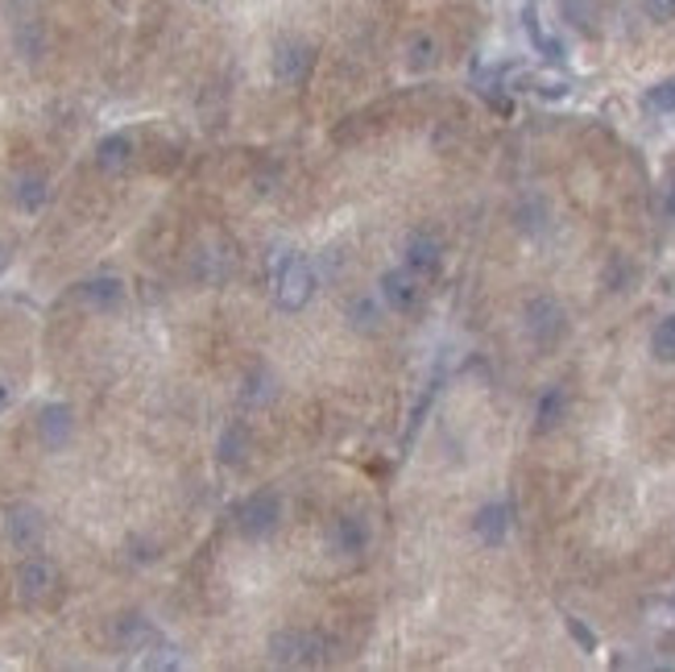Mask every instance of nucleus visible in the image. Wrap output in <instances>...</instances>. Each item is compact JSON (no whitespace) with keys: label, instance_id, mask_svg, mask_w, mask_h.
<instances>
[{"label":"nucleus","instance_id":"obj_3","mask_svg":"<svg viewBox=\"0 0 675 672\" xmlns=\"http://www.w3.org/2000/svg\"><path fill=\"white\" fill-rule=\"evenodd\" d=\"M278 524H282V494L278 490H253L237 511V531L253 544L269 540Z\"/></svg>","mask_w":675,"mask_h":672},{"label":"nucleus","instance_id":"obj_23","mask_svg":"<svg viewBox=\"0 0 675 672\" xmlns=\"http://www.w3.org/2000/svg\"><path fill=\"white\" fill-rule=\"evenodd\" d=\"M651 353H655L659 361H667V365L675 361V315H667V320H659L655 324V333H651Z\"/></svg>","mask_w":675,"mask_h":672},{"label":"nucleus","instance_id":"obj_19","mask_svg":"<svg viewBox=\"0 0 675 672\" xmlns=\"http://www.w3.org/2000/svg\"><path fill=\"white\" fill-rule=\"evenodd\" d=\"M568 416V395H564V386H547L543 395H539V407H534V432H555L559 423Z\"/></svg>","mask_w":675,"mask_h":672},{"label":"nucleus","instance_id":"obj_15","mask_svg":"<svg viewBox=\"0 0 675 672\" xmlns=\"http://www.w3.org/2000/svg\"><path fill=\"white\" fill-rule=\"evenodd\" d=\"M13 204H17L25 216H34L50 204V183H46V175H34V170H25L13 179Z\"/></svg>","mask_w":675,"mask_h":672},{"label":"nucleus","instance_id":"obj_29","mask_svg":"<svg viewBox=\"0 0 675 672\" xmlns=\"http://www.w3.org/2000/svg\"><path fill=\"white\" fill-rule=\"evenodd\" d=\"M568 631H572V639H576V644H580L584 651H596V635H593L589 627H584L580 619H568Z\"/></svg>","mask_w":675,"mask_h":672},{"label":"nucleus","instance_id":"obj_14","mask_svg":"<svg viewBox=\"0 0 675 672\" xmlns=\"http://www.w3.org/2000/svg\"><path fill=\"white\" fill-rule=\"evenodd\" d=\"M472 531H477V540H481L485 548L506 544V536H510V506L485 503L481 511H477V519H472Z\"/></svg>","mask_w":675,"mask_h":672},{"label":"nucleus","instance_id":"obj_32","mask_svg":"<svg viewBox=\"0 0 675 672\" xmlns=\"http://www.w3.org/2000/svg\"><path fill=\"white\" fill-rule=\"evenodd\" d=\"M672 208H675V191H672Z\"/></svg>","mask_w":675,"mask_h":672},{"label":"nucleus","instance_id":"obj_1","mask_svg":"<svg viewBox=\"0 0 675 672\" xmlns=\"http://www.w3.org/2000/svg\"><path fill=\"white\" fill-rule=\"evenodd\" d=\"M269 660L282 669H315L328 660V639L320 631L308 627H287L269 635Z\"/></svg>","mask_w":675,"mask_h":672},{"label":"nucleus","instance_id":"obj_4","mask_svg":"<svg viewBox=\"0 0 675 672\" xmlns=\"http://www.w3.org/2000/svg\"><path fill=\"white\" fill-rule=\"evenodd\" d=\"M55 589H59V568L46 556H25L13 573V593H17L21 607H46L55 598Z\"/></svg>","mask_w":675,"mask_h":672},{"label":"nucleus","instance_id":"obj_11","mask_svg":"<svg viewBox=\"0 0 675 672\" xmlns=\"http://www.w3.org/2000/svg\"><path fill=\"white\" fill-rule=\"evenodd\" d=\"M402 262H407L414 274H423V278H435L439 266H444V241L435 237V232L419 229L407 237V245H402Z\"/></svg>","mask_w":675,"mask_h":672},{"label":"nucleus","instance_id":"obj_26","mask_svg":"<svg viewBox=\"0 0 675 672\" xmlns=\"http://www.w3.org/2000/svg\"><path fill=\"white\" fill-rule=\"evenodd\" d=\"M142 664L145 669H179V664H183V656H179V648H174V644H158V648H149L142 656Z\"/></svg>","mask_w":675,"mask_h":672},{"label":"nucleus","instance_id":"obj_24","mask_svg":"<svg viewBox=\"0 0 675 672\" xmlns=\"http://www.w3.org/2000/svg\"><path fill=\"white\" fill-rule=\"evenodd\" d=\"M377 320H382V312H377L373 299H352V303H348V324H352V328L377 333Z\"/></svg>","mask_w":675,"mask_h":672},{"label":"nucleus","instance_id":"obj_8","mask_svg":"<svg viewBox=\"0 0 675 672\" xmlns=\"http://www.w3.org/2000/svg\"><path fill=\"white\" fill-rule=\"evenodd\" d=\"M269 67H274V80H278V84H287V87L308 84L311 67H315V46L303 43V38H287V43L274 46Z\"/></svg>","mask_w":675,"mask_h":672},{"label":"nucleus","instance_id":"obj_25","mask_svg":"<svg viewBox=\"0 0 675 672\" xmlns=\"http://www.w3.org/2000/svg\"><path fill=\"white\" fill-rule=\"evenodd\" d=\"M514 220H518V229L522 232H539L547 225V208H543V200H522L518 208H514Z\"/></svg>","mask_w":675,"mask_h":672},{"label":"nucleus","instance_id":"obj_10","mask_svg":"<svg viewBox=\"0 0 675 672\" xmlns=\"http://www.w3.org/2000/svg\"><path fill=\"white\" fill-rule=\"evenodd\" d=\"M129 291L117 274H96V278H83L75 287V303L87 312H121Z\"/></svg>","mask_w":675,"mask_h":672},{"label":"nucleus","instance_id":"obj_30","mask_svg":"<svg viewBox=\"0 0 675 672\" xmlns=\"http://www.w3.org/2000/svg\"><path fill=\"white\" fill-rule=\"evenodd\" d=\"M9 262H13V245H9V241H0V274L9 271Z\"/></svg>","mask_w":675,"mask_h":672},{"label":"nucleus","instance_id":"obj_9","mask_svg":"<svg viewBox=\"0 0 675 672\" xmlns=\"http://www.w3.org/2000/svg\"><path fill=\"white\" fill-rule=\"evenodd\" d=\"M46 536V519H41L38 506L29 503H13L4 511V540L17 548V552H34Z\"/></svg>","mask_w":675,"mask_h":672},{"label":"nucleus","instance_id":"obj_20","mask_svg":"<svg viewBox=\"0 0 675 672\" xmlns=\"http://www.w3.org/2000/svg\"><path fill=\"white\" fill-rule=\"evenodd\" d=\"M522 25H527V38L534 43V50L547 59V63H564V46L555 43L552 34L543 29V17H539V4H527L522 9Z\"/></svg>","mask_w":675,"mask_h":672},{"label":"nucleus","instance_id":"obj_18","mask_svg":"<svg viewBox=\"0 0 675 672\" xmlns=\"http://www.w3.org/2000/svg\"><path fill=\"white\" fill-rule=\"evenodd\" d=\"M228 274H232V253L225 245H204V250L195 253V278L200 283L216 287V283H225Z\"/></svg>","mask_w":675,"mask_h":672},{"label":"nucleus","instance_id":"obj_17","mask_svg":"<svg viewBox=\"0 0 675 672\" xmlns=\"http://www.w3.org/2000/svg\"><path fill=\"white\" fill-rule=\"evenodd\" d=\"M249 428L241 420H232L220 432V441H216V461L220 465H228V469H237V465H245V457H249Z\"/></svg>","mask_w":675,"mask_h":672},{"label":"nucleus","instance_id":"obj_13","mask_svg":"<svg viewBox=\"0 0 675 672\" xmlns=\"http://www.w3.org/2000/svg\"><path fill=\"white\" fill-rule=\"evenodd\" d=\"M112 635H117V644H121L124 651H133V656H145L149 648L162 644V631L154 627L145 614H124Z\"/></svg>","mask_w":675,"mask_h":672},{"label":"nucleus","instance_id":"obj_16","mask_svg":"<svg viewBox=\"0 0 675 672\" xmlns=\"http://www.w3.org/2000/svg\"><path fill=\"white\" fill-rule=\"evenodd\" d=\"M133 154H137L133 137L129 133H112V137H104L96 146V163H100L104 175H121V170L133 167Z\"/></svg>","mask_w":675,"mask_h":672},{"label":"nucleus","instance_id":"obj_12","mask_svg":"<svg viewBox=\"0 0 675 672\" xmlns=\"http://www.w3.org/2000/svg\"><path fill=\"white\" fill-rule=\"evenodd\" d=\"M71 436H75V411L67 403H46L38 411V441L50 453H59V448L71 444Z\"/></svg>","mask_w":675,"mask_h":672},{"label":"nucleus","instance_id":"obj_21","mask_svg":"<svg viewBox=\"0 0 675 672\" xmlns=\"http://www.w3.org/2000/svg\"><path fill=\"white\" fill-rule=\"evenodd\" d=\"M439 63V43L431 34H410L407 38V67L414 75H423L431 67Z\"/></svg>","mask_w":675,"mask_h":672},{"label":"nucleus","instance_id":"obj_31","mask_svg":"<svg viewBox=\"0 0 675 672\" xmlns=\"http://www.w3.org/2000/svg\"><path fill=\"white\" fill-rule=\"evenodd\" d=\"M9 411V386H4V379H0V416Z\"/></svg>","mask_w":675,"mask_h":672},{"label":"nucleus","instance_id":"obj_2","mask_svg":"<svg viewBox=\"0 0 675 672\" xmlns=\"http://www.w3.org/2000/svg\"><path fill=\"white\" fill-rule=\"evenodd\" d=\"M315 295V271L303 253H282V262L274 266V303L282 312H303Z\"/></svg>","mask_w":675,"mask_h":672},{"label":"nucleus","instance_id":"obj_28","mask_svg":"<svg viewBox=\"0 0 675 672\" xmlns=\"http://www.w3.org/2000/svg\"><path fill=\"white\" fill-rule=\"evenodd\" d=\"M642 13L651 22H672L675 17V0H642Z\"/></svg>","mask_w":675,"mask_h":672},{"label":"nucleus","instance_id":"obj_6","mask_svg":"<svg viewBox=\"0 0 675 672\" xmlns=\"http://www.w3.org/2000/svg\"><path fill=\"white\" fill-rule=\"evenodd\" d=\"M423 287H427V278L410 271L407 262L377 278V295H382V303L398 315H414L419 308H423Z\"/></svg>","mask_w":675,"mask_h":672},{"label":"nucleus","instance_id":"obj_27","mask_svg":"<svg viewBox=\"0 0 675 672\" xmlns=\"http://www.w3.org/2000/svg\"><path fill=\"white\" fill-rule=\"evenodd\" d=\"M642 105L651 108V112H675V80L651 87V92L642 96Z\"/></svg>","mask_w":675,"mask_h":672},{"label":"nucleus","instance_id":"obj_5","mask_svg":"<svg viewBox=\"0 0 675 672\" xmlns=\"http://www.w3.org/2000/svg\"><path fill=\"white\" fill-rule=\"evenodd\" d=\"M522 324H527V336H531L534 349H555L564 333H568V312L555 303L552 295H534L522 312Z\"/></svg>","mask_w":675,"mask_h":672},{"label":"nucleus","instance_id":"obj_7","mask_svg":"<svg viewBox=\"0 0 675 672\" xmlns=\"http://www.w3.org/2000/svg\"><path fill=\"white\" fill-rule=\"evenodd\" d=\"M328 544L336 556H345V561H357V556H365L369 544H373V527H369L365 511H340L336 519L328 524Z\"/></svg>","mask_w":675,"mask_h":672},{"label":"nucleus","instance_id":"obj_22","mask_svg":"<svg viewBox=\"0 0 675 672\" xmlns=\"http://www.w3.org/2000/svg\"><path fill=\"white\" fill-rule=\"evenodd\" d=\"M274 395H278V382H274V374H269V370H253V374L245 379L241 403H245V407H266V403H274Z\"/></svg>","mask_w":675,"mask_h":672}]
</instances>
